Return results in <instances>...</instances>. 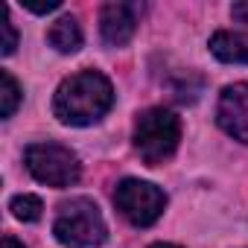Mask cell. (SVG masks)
I'll use <instances>...</instances> for the list:
<instances>
[{
    "mask_svg": "<svg viewBox=\"0 0 248 248\" xmlns=\"http://www.w3.org/2000/svg\"><path fill=\"white\" fill-rule=\"evenodd\" d=\"M111 105L114 88L99 70H82L67 76L53 96V114L64 126H91L111 111Z\"/></svg>",
    "mask_w": 248,
    "mask_h": 248,
    "instance_id": "cell-1",
    "label": "cell"
},
{
    "mask_svg": "<svg viewBox=\"0 0 248 248\" xmlns=\"http://www.w3.org/2000/svg\"><path fill=\"white\" fill-rule=\"evenodd\" d=\"M53 233L64 248H96V245L105 242L108 228H105V219H102L99 207L91 199L79 196V199H70V202L59 204Z\"/></svg>",
    "mask_w": 248,
    "mask_h": 248,
    "instance_id": "cell-2",
    "label": "cell"
},
{
    "mask_svg": "<svg viewBox=\"0 0 248 248\" xmlns=\"http://www.w3.org/2000/svg\"><path fill=\"white\" fill-rule=\"evenodd\" d=\"M181 140V120L170 108H146L135 123V149L149 167L170 161Z\"/></svg>",
    "mask_w": 248,
    "mask_h": 248,
    "instance_id": "cell-3",
    "label": "cell"
},
{
    "mask_svg": "<svg viewBox=\"0 0 248 248\" xmlns=\"http://www.w3.org/2000/svg\"><path fill=\"white\" fill-rule=\"evenodd\" d=\"M24 161H27V170L32 172V178L47 184V187H59V190L70 187L82 175L76 152H70L62 143H50V140L47 143H32V146H27Z\"/></svg>",
    "mask_w": 248,
    "mask_h": 248,
    "instance_id": "cell-4",
    "label": "cell"
},
{
    "mask_svg": "<svg viewBox=\"0 0 248 248\" xmlns=\"http://www.w3.org/2000/svg\"><path fill=\"white\" fill-rule=\"evenodd\" d=\"M114 204L135 228H149L161 219V213L167 207V196H164V190H158L149 181L123 178L114 190Z\"/></svg>",
    "mask_w": 248,
    "mask_h": 248,
    "instance_id": "cell-5",
    "label": "cell"
},
{
    "mask_svg": "<svg viewBox=\"0 0 248 248\" xmlns=\"http://www.w3.org/2000/svg\"><path fill=\"white\" fill-rule=\"evenodd\" d=\"M216 123L233 140L248 143V82H233L219 93Z\"/></svg>",
    "mask_w": 248,
    "mask_h": 248,
    "instance_id": "cell-6",
    "label": "cell"
},
{
    "mask_svg": "<svg viewBox=\"0 0 248 248\" xmlns=\"http://www.w3.org/2000/svg\"><path fill=\"white\" fill-rule=\"evenodd\" d=\"M143 15V3H126V0H117V3H105L99 12V32L102 41L108 47H123L129 44L138 24Z\"/></svg>",
    "mask_w": 248,
    "mask_h": 248,
    "instance_id": "cell-7",
    "label": "cell"
},
{
    "mask_svg": "<svg viewBox=\"0 0 248 248\" xmlns=\"http://www.w3.org/2000/svg\"><path fill=\"white\" fill-rule=\"evenodd\" d=\"M210 53L228 64H248V32L219 30L210 38Z\"/></svg>",
    "mask_w": 248,
    "mask_h": 248,
    "instance_id": "cell-8",
    "label": "cell"
},
{
    "mask_svg": "<svg viewBox=\"0 0 248 248\" xmlns=\"http://www.w3.org/2000/svg\"><path fill=\"white\" fill-rule=\"evenodd\" d=\"M47 41L53 50L59 53H76L82 47V27L73 15H62L50 30H47Z\"/></svg>",
    "mask_w": 248,
    "mask_h": 248,
    "instance_id": "cell-9",
    "label": "cell"
},
{
    "mask_svg": "<svg viewBox=\"0 0 248 248\" xmlns=\"http://www.w3.org/2000/svg\"><path fill=\"white\" fill-rule=\"evenodd\" d=\"M21 99H24V91H21V85L15 82V76H12L9 70H0V117L9 120V117L18 111Z\"/></svg>",
    "mask_w": 248,
    "mask_h": 248,
    "instance_id": "cell-10",
    "label": "cell"
},
{
    "mask_svg": "<svg viewBox=\"0 0 248 248\" xmlns=\"http://www.w3.org/2000/svg\"><path fill=\"white\" fill-rule=\"evenodd\" d=\"M9 210H12V216H15V219H21V222H38V219H41L44 204H41V199H38V196L24 193V196H15V199L9 202Z\"/></svg>",
    "mask_w": 248,
    "mask_h": 248,
    "instance_id": "cell-11",
    "label": "cell"
},
{
    "mask_svg": "<svg viewBox=\"0 0 248 248\" xmlns=\"http://www.w3.org/2000/svg\"><path fill=\"white\" fill-rule=\"evenodd\" d=\"M0 35H3V41H0V53H3V56H12L15 47H18V32H15V27H12L9 12H3V21H0Z\"/></svg>",
    "mask_w": 248,
    "mask_h": 248,
    "instance_id": "cell-12",
    "label": "cell"
},
{
    "mask_svg": "<svg viewBox=\"0 0 248 248\" xmlns=\"http://www.w3.org/2000/svg\"><path fill=\"white\" fill-rule=\"evenodd\" d=\"M30 12H35V15H47V12H56L59 6H62V0H47V3H30V0H27V3H24Z\"/></svg>",
    "mask_w": 248,
    "mask_h": 248,
    "instance_id": "cell-13",
    "label": "cell"
},
{
    "mask_svg": "<svg viewBox=\"0 0 248 248\" xmlns=\"http://www.w3.org/2000/svg\"><path fill=\"white\" fill-rule=\"evenodd\" d=\"M231 15L236 24H248V0H239V3L231 6Z\"/></svg>",
    "mask_w": 248,
    "mask_h": 248,
    "instance_id": "cell-14",
    "label": "cell"
},
{
    "mask_svg": "<svg viewBox=\"0 0 248 248\" xmlns=\"http://www.w3.org/2000/svg\"><path fill=\"white\" fill-rule=\"evenodd\" d=\"M3 248H24L15 236H3Z\"/></svg>",
    "mask_w": 248,
    "mask_h": 248,
    "instance_id": "cell-15",
    "label": "cell"
},
{
    "mask_svg": "<svg viewBox=\"0 0 248 248\" xmlns=\"http://www.w3.org/2000/svg\"><path fill=\"white\" fill-rule=\"evenodd\" d=\"M149 248H178V245H172V242H155V245H149Z\"/></svg>",
    "mask_w": 248,
    "mask_h": 248,
    "instance_id": "cell-16",
    "label": "cell"
}]
</instances>
